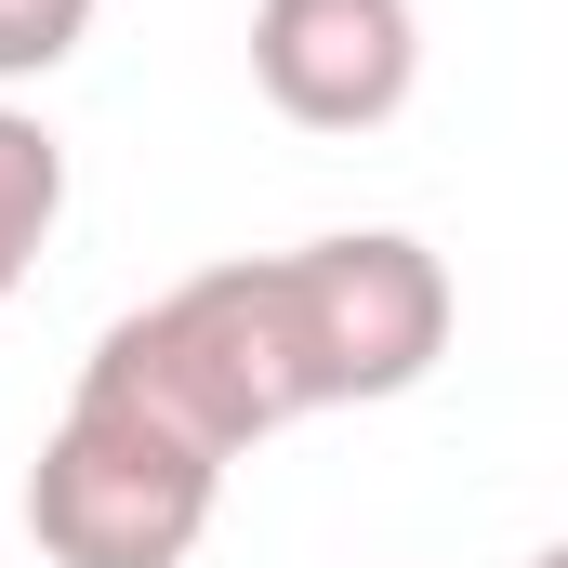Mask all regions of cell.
<instances>
[{
    "label": "cell",
    "instance_id": "6da1fadb",
    "mask_svg": "<svg viewBox=\"0 0 568 568\" xmlns=\"http://www.w3.org/2000/svg\"><path fill=\"white\" fill-rule=\"evenodd\" d=\"M80 397L159 424L172 449H199L212 476L317 410V371H304V331H291V278L278 252H239V265H199L172 278L159 304L106 317V344L80 357Z\"/></svg>",
    "mask_w": 568,
    "mask_h": 568
},
{
    "label": "cell",
    "instance_id": "7a4b0ae2",
    "mask_svg": "<svg viewBox=\"0 0 568 568\" xmlns=\"http://www.w3.org/2000/svg\"><path fill=\"white\" fill-rule=\"evenodd\" d=\"M212 503H225V476L199 449H172L159 424L80 397V384H67V424L27 463V542H40V568H185L199 529H212Z\"/></svg>",
    "mask_w": 568,
    "mask_h": 568
},
{
    "label": "cell",
    "instance_id": "3957f363",
    "mask_svg": "<svg viewBox=\"0 0 568 568\" xmlns=\"http://www.w3.org/2000/svg\"><path fill=\"white\" fill-rule=\"evenodd\" d=\"M291 265V317H304V371H317V410H371V397H410L436 357H449V265L397 225H357V239H304Z\"/></svg>",
    "mask_w": 568,
    "mask_h": 568
},
{
    "label": "cell",
    "instance_id": "277c9868",
    "mask_svg": "<svg viewBox=\"0 0 568 568\" xmlns=\"http://www.w3.org/2000/svg\"><path fill=\"white\" fill-rule=\"evenodd\" d=\"M252 80L291 133H384L424 80L410 0H252Z\"/></svg>",
    "mask_w": 568,
    "mask_h": 568
},
{
    "label": "cell",
    "instance_id": "5b68a950",
    "mask_svg": "<svg viewBox=\"0 0 568 568\" xmlns=\"http://www.w3.org/2000/svg\"><path fill=\"white\" fill-rule=\"evenodd\" d=\"M53 225H67V133L40 106H0V304L53 252Z\"/></svg>",
    "mask_w": 568,
    "mask_h": 568
},
{
    "label": "cell",
    "instance_id": "8992f818",
    "mask_svg": "<svg viewBox=\"0 0 568 568\" xmlns=\"http://www.w3.org/2000/svg\"><path fill=\"white\" fill-rule=\"evenodd\" d=\"M93 40V0H0V80H53Z\"/></svg>",
    "mask_w": 568,
    "mask_h": 568
},
{
    "label": "cell",
    "instance_id": "52a82bcc",
    "mask_svg": "<svg viewBox=\"0 0 568 568\" xmlns=\"http://www.w3.org/2000/svg\"><path fill=\"white\" fill-rule=\"evenodd\" d=\"M529 568H568V556H556V542H542V556H529Z\"/></svg>",
    "mask_w": 568,
    "mask_h": 568
}]
</instances>
